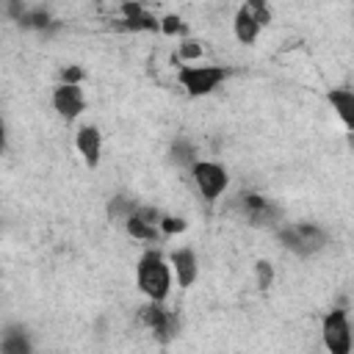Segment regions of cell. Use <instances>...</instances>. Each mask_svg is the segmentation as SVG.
I'll use <instances>...</instances> for the list:
<instances>
[{
  "label": "cell",
  "mask_w": 354,
  "mask_h": 354,
  "mask_svg": "<svg viewBox=\"0 0 354 354\" xmlns=\"http://www.w3.org/2000/svg\"><path fill=\"white\" fill-rule=\"evenodd\" d=\"M136 279H138L141 293H144L149 301L160 304V301L169 296V288H171V268H169V263L163 260L160 252H147V254L138 260Z\"/></svg>",
  "instance_id": "obj_1"
},
{
  "label": "cell",
  "mask_w": 354,
  "mask_h": 354,
  "mask_svg": "<svg viewBox=\"0 0 354 354\" xmlns=\"http://www.w3.org/2000/svg\"><path fill=\"white\" fill-rule=\"evenodd\" d=\"M227 77V69L224 66H183L177 72V80L180 86L185 88V94L191 97H205L210 94L218 83H224Z\"/></svg>",
  "instance_id": "obj_2"
},
{
  "label": "cell",
  "mask_w": 354,
  "mask_h": 354,
  "mask_svg": "<svg viewBox=\"0 0 354 354\" xmlns=\"http://www.w3.org/2000/svg\"><path fill=\"white\" fill-rule=\"evenodd\" d=\"M191 174H194V183H196L199 194H202L207 202L218 199V196L227 191V185H230L227 169H224L221 163H213V160H194V163H191Z\"/></svg>",
  "instance_id": "obj_3"
},
{
  "label": "cell",
  "mask_w": 354,
  "mask_h": 354,
  "mask_svg": "<svg viewBox=\"0 0 354 354\" xmlns=\"http://www.w3.org/2000/svg\"><path fill=\"white\" fill-rule=\"evenodd\" d=\"M279 241L296 254H313L326 246V232L315 224H290L279 230Z\"/></svg>",
  "instance_id": "obj_4"
},
{
  "label": "cell",
  "mask_w": 354,
  "mask_h": 354,
  "mask_svg": "<svg viewBox=\"0 0 354 354\" xmlns=\"http://www.w3.org/2000/svg\"><path fill=\"white\" fill-rule=\"evenodd\" d=\"M321 337L329 354H351V324L346 310H332L324 315Z\"/></svg>",
  "instance_id": "obj_5"
},
{
  "label": "cell",
  "mask_w": 354,
  "mask_h": 354,
  "mask_svg": "<svg viewBox=\"0 0 354 354\" xmlns=\"http://www.w3.org/2000/svg\"><path fill=\"white\" fill-rule=\"evenodd\" d=\"M53 108L69 122V119H77L83 111H86V97H83V88L80 86H55L53 91Z\"/></svg>",
  "instance_id": "obj_6"
},
{
  "label": "cell",
  "mask_w": 354,
  "mask_h": 354,
  "mask_svg": "<svg viewBox=\"0 0 354 354\" xmlns=\"http://www.w3.org/2000/svg\"><path fill=\"white\" fill-rule=\"evenodd\" d=\"M144 321L152 326L155 337L163 340V343L171 340V337L177 335V326H180L177 315H174L171 310H163V307L155 304V301H149V307H144Z\"/></svg>",
  "instance_id": "obj_7"
},
{
  "label": "cell",
  "mask_w": 354,
  "mask_h": 354,
  "mask_svg": "<svg viewBox=\"0 0 354 354\" xmlns=\"http://www.w3.org/2000/svg\"><path fill=\"white\" fill-rule=\"evenodd\" d=\"M238 199H241V213L246 216L249 224H274L277 207L266 196H260V194H243Z\"/></svg>",
  "instance_id": "obj_8"
},
{
  "label": "cell",
  "mask_w": 354,
  "mask_h": 354,
  "mask_svg": "<svg viewBox=\"0 0 354 354\" xmlns=\"http://www.w3.org/2000/svg\"><path fill=\"white\" fill-rule=\"evenodd\" d=\"M169 268L177 274V285L180 288H191L199 277V266H196V254L191 249H174L169 257Z\"/></svg>",
  "instance_id": "obj_9"
},
{
  "label": "cell",
  "mask_w": 354,
  "mask_h": 354,
  "mask_svg": "<svg viewBox=\"0 0 354 354\" xmlns=\"http://www.w3.org/2000/svg\"><path fill=\"white\" fill-rule=\"evenodd\" d=\"M75 144H77V152L83 155V160L94 169V166L100 163V152H102V133H100L94 124H83V127L77 130Z\"/></svg>",
  "instance_id": "obj_10"
},
{
  "label": "cell",
  "mask_w": 354,
  "mask_h": 354,
  "mask_svg": "<svg viewBox=\"0 0 354 354\" xmlns=\"http://www.w3.org/2000/svg\"><path fill=\"white\" fill-rule=\"evenodd\" d=\"M0 354H33V343L25 329H6L0 337Z\"/></svg>",
  "instance_id": "obj_11"
},
{
  "label": "cell",
  "mask_w": 354,
  "mask_h": 354,
  "mask_svg": "<svg viewBox=\"0 0 354 354\" xmlns=\"http://www.w3.org/2000/svg\"><path fill=\"white\" fill-rule=\"evenodd\" d=\"M232 30H235V39L241 41V44H252L254 39H257V33H260V25L249 17V11L241 6L238 11H235V17H232Z\"/></svg>",
  "instance_id": "obj_12"
},
{
  "label": "cell",
  "mask_w": 354,
  "mask_h": 354,
  "mask_svg": "<svg viewBox=\"0 0 354 354\" xmlns=\"http://www.w3.org/2000/svg\"><path fill=\"white\" fill-rule=\"evenodd\" d=\"M329 102H332V108L337 111V116L343 119V124L351 127V122H354V94H351L348 88H335V91L329 94Z\"/></svg>",
  "instance_id": "obj_13"
},
{
  "label": "cell",
  "mask_w": 354,
  "mask_h": 354,
  "mask_svg": "<svg viewBox=\"0 0 354 354\" xmlns=\"http://www.w3.org/2000/svg\"><path fill=\"white\" fill-rule=\"evenodd\" d=\"M124 230H127L133 238H141V241H155V238L160 235V230H158V227H152V224L141 221L136 213H130V216L124 218Z\"/></svg>",
  "instance_id": "obj_14"
},
{
  "label": "cell",
  "mask_w": 354,
  "mask_h": 354,
  "mask_svg": "<svg viewBox=\"0 0 354 354\" xmlns=\"http://www.w3.org/2000/svg\"><path fill=\"white\" fill-rule=\"evenodd\" d=\"M243 8L249 11V17H252L260 28L271 22V8H268L266 3H260V0H249V3H243Z\"/></svg>",
  "instance_id": "obj_15"
},
{
  "label": "cell",
  "mask_w": 354,
  "mask_h": 354,
  "mask_svg": "<svg viewBox=\"0 0 354 354\" xmlns=\"http://www.w3.org/2000/svg\"><path fill=\"white\" fill-rule=\"evenodd\" d=\"M254 277H257V288L260 290H268L274 285V266L268 260H257L254 263Z\"/></svg>",
  "instance_id": "obj_16"
},
{
  "label": "cell",
  "mask_w": 354,
  "mask_h": 354,
  "mask_svg": "<svg viewBox=\"0 0 354 354\" xmlns=\"http://www.w3.org/2000/svg\"><path fill=\"white\" fill-rule=\"evenodd\" d=\"M158 30L166 33V36H183L185 33V25L177 14H166L163 19H158Z\"/></svg>",
  "instance_id": "obj_17"
},
{
  "label": "cell",
  "mask_w": 354,
  "mask_h": 354,
  "mask_svg": "<svg viewBox=\"0 0 354 354\" xmlns=\"http://www.w3.org/2000/svg\"><path fill=\"white\" fill-rule=\"evenodd\" d=\"M19 22L28 25V28H47V25H50V14L41 11V8H36V11H28V8H25V14L19 17Z\"/></svg>",
  "instance_id": "obj_18"
},
{
  "label": "cell",
  "mask_w": 354,
  "mask_h": 354,
  "mask_svg": "<svg viewBox=\"0 0 354 354\" xmlns=\"http://www.w3.org/2000/svg\"><path fill=\"white\" fill-rule=\"evenodd\" d=\"M185 227H188V221H185V218H180V216H163V218H160V224H158L160 235H177V232H183Z\"/></svg>",
  "instance_id": "obj_19"
},
{
  "label": "cell",
  "mask_w": 354,
  "mask_h": 354,
  "mask_svg": "<svg viewBox=\"0 0 354 354\" xmlns=\"http://www.w3.org/2000/svg\"><path fill=\"white\" fill-rule=\"evenodd\" d=\"M202 55V44L199 41H194V39H183L180 41V58L183 61H196Z\"/></svg>",
  "instance_id": "obj_20"
},
{
  "label": "cell",
  "mask_w": 354,
  "mask_h": 354,
  "mask_svg": "<svg viewBox=\"0 0 354 354\" xmlns=\"http://www.w3.org/2000/svg\"><path fill=\"white\" fill-rule=\"evenodd\" d=\"M61 80H64L66 86H80V80H83V69H80V66H66V69L61 72Z\"/></svg>",
  "instance_id": "obj_21"
},
{
  "label": "cell",
  "mask_w": 354,
  "mask_h": 354,
  "mask_svg": "<svg viewBox=\"0 0 354 354\" xmlns=\"http://www.w3.org/2000/svg\"><path fill=\"white\" fill-rule=\"evenodd\" d=\"M3 147H6V127H3V119H0V152H3Z\"/></svg>",
  "instance_id": "obj_22"
}]
</instances>
